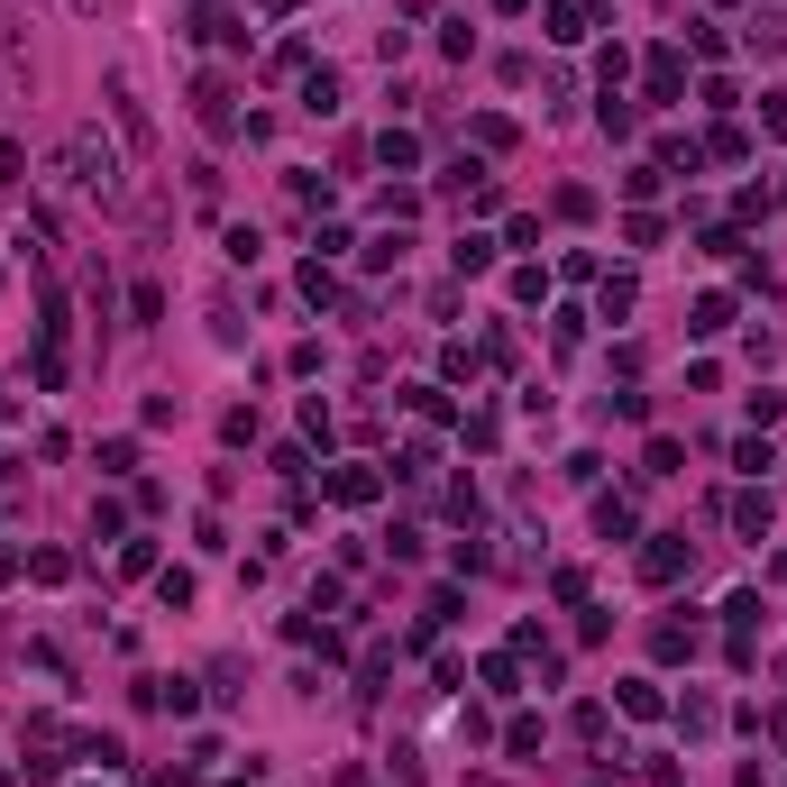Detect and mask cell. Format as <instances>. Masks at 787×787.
<instances>
[{
    "label": "cell",
    "instance_id": "cell-8",
    "mask_svg": "<svg viewBox=\"0 0 787 787\" xmlns=\"http://www.w3.org/2000/svg\"><path fill=\"white\" fill-rule=\"evenodd\" d=\"M687 329H696V339H724V329H732V293H696Z\"/></svg>",
    "mask_w": 787,
    "mask_h": 787
},
{
    "label": "cell",
    "instance_id": "cell-24",
    "mask_svg": "<svg viewBox=\"0 0 787 787\" xmlns=\"http://www.w3.org/2000/svg\"><path fill=\"white\" fill-rule=\"evenodd\" d=\"M504 751H513V760H531V751H541V724H531V715H513V724H504Z\"/></svg>",
    "mask_w": 787,
    "mask_h": 787
},
{
    "label": "cell",
    "instance_id": "cell-15",
    "mask_svg": "<svg viewBox=\"0 0 787 787\" xmlns=\"http://www.w3.org/2000/svg\"><path fill=\"white\" fill-rule=\"evenodd\" d=\"M375 157H385L394 174H413V165H421V138H413V129H385V138H375Z\"/></svg>",
    "mask_w": 787,
    "mask_h": 787
},
{
    "label": "cell",
    "instance_id": "cell-6",
    "mask_svg": "<svg viewBox=\"0 0 787 787\" xmlns=\"http://www.w3.org/2000/svg\"><path fill=\"white\" fill-rule=\"evenodd\" d=\"M732 531H742V541H769V486H742V495H732Z\"/></svg>",
    "mask_w": 787,
    "mask_h": 787
},
{
    "label": "cell",
    "instance_id": "cell-27",
    "mask_svg": "<svg viewBox=\"0 0 787 787\" xmlns=\"http://www.w3.org/2000/svg\"><path fill=\"white\" fill-rule=\"evenodd\" d=\"M595 73H604V92H623V73H632V46H604V56H595Z\"/></svg>",
    "mask_w": 787,
    "mask_h": 787
},
{
    "label": "cell",
    "instance_id": "cell-5",
    "mask_svg": "<svg viewBox=\"0 0 787 787\" xmlns=\"http://www.w3.org/2000/svg\"><path fill=\"white\" fill-rule=\"evenodd\" d=\"M375 495H385V476H375V467H329V504L358 513V504H375Z\"/></svg>",
    "mask_w": 787,
    "mask_h": 787
},
{
    "label": "cell",
    "instance_id": "cell-28",
    "mask_svg": "<svg viewBox=\"0 0 787 787\" xmlns=\"http://www.w3.org/2000/svg\"><path fill=\"white\" fill-rule=\"evenodd\" d=\"M157 595L174 604V614H184V604H193V568H165V577H157Z\"/></svg>",
    "mask_w": 787,
    "mask_h": 787
},
{
    "label": "cell",
    "instance_id": "cell-35",
    "mask_svg": "<svg viewBox=\"0 0 787 787\" xmlns=\"http://www.w3.org/2000/svg\"><path fill=\"white\" fill-rule=\"evenodd\" d=\"M73 10H101V0H73Z\"/></svg>",
    "mask_w": 787,
    "mask_h": 787
},
{
    "label": "cell",
    "instance_id": "cell-17",
    "mask_svg": "<svg viewBox=\"0 0 787 787\" xmlns=\"http://www.w3.org/2000/svg\"><path fill=\"white\" fill-rule=\"evenodd\" d=\"M486 696H522V659H513V650L486 659Z\"/></svg>",
    "mask_w": 787,
    "mask_h": 787
},
{
    "label": "cell",
    "instance_id": "cell-32",
    "mask_svg": "<svg viewBox=\"0 0 787 787\" xmlns=\"http://www.w3.org/2000/svg\"><path fill=\"white\" fill-rule=\"evenodd\" d=\"M769 742H778V751H787V705H769Z\"/></svg>",
    "mask_w": 787,
    "mask_h": 787
},
{
    "label": "cell",
    "instance_id": "cell-9",
    "mask_svg": "<svg viewBox=\"0 0 787 787\" xmlns=\"http://www.w3.org/2000/svg\"><path fill=\"white\" fill-rule=\"evenodd\" d=\"M549 46H577L587 37V0H549V28H541Z\"/></svg>",
    "mask_w": 787,
    "mask_h": 787
},
{
    "label": "cell",
    "instance_id": "cell-12",
    "mask_svg": "<svg viewBox=\"0 0 787 787\" xmlns=\"http://www.w3.org/2000/svg\"><path fill=\"white\" fill-rule=\"evenodd\" d=\"M595 541H632V495H595Z\"/></svg>",
    "mask_w": 787,
    "mask_h": 787
},
{
    "label": "cell",
    "instance_id": "cell-4",
    "mask_svg": "<svg viewBox=\"0 0 787 787\" xmlns=\"http://www.w3.org/2000/svg\"><path fill=\"white\" fill-rule=\"evenodd\" d=\"M193 119H201L211 138H230V129H239V111H230V83H220V73H201V83H193Z\"/></svg>",
    "mask_w": 787,
    "mask_h": 787
},
{
    "label": "cell",
    "instance_id": "cell-14",
    "mask_svg": "<svg viewBox=\"0 0 787 787\" xmlns=\"http://www.w3.org/2000/svg\"><path fill=\"white\" fill-rule=\"evenodd\" d=\"M449 266H459V285H467V275H486V266H495V239L459 230V247H449Z\"/></svg>",
    "mask_w": 787,
    "mask_h": 787
},
{
    "label": "cell",
    "instance_id": "cell-7",
    "mask_svg": "<svg viewBox=\"0 0 787 787\" xmlns=\"http://www.w3.org/2000/svg\"><path fill=\"white\" fill-rule=\"evenodd\" d=\"M678 92H687V56L659 46V56H650V101H678Z\"/></svg>",
    "mask_w": 787,
    "mask_h": 787
},
{
    "label": "cell",
    "instance_id": "cell-2",
    "mask_svg": "<svg viewBox=\"0 0 787 787\" xmlns=\"http://www.w3.org/2000/svg\"><path fill=\"white\" fill-rule=\"evenodd\" d=\"M696 568V549H687V531H659V541L641 549V577H650V587H678V577H687Z\"/></svg>",
    "mask_w": 787,
    "mask_h": 787
},
{
    "label": "cell",
    "instance_id": "cell-22",
    "mask_svg": "<svg viewBox=\"0 0 787 787\" xmlns=\"http://www.w3.org/2000/svg\"><path fill=\"white\" fill-rule=\"evenodd\" d=\"M705 157H724V165H742V157H751V138H742V129H732V119H724V129L705 138Z\"/></svg>",
    "mask_w": 787,
    "mask_h": 787
},
{
    "label": "cell",
    "instance_id": "cell-29",
    "mask_svg": "<svg viewBox=\"0 0 787 787\" xmlns=\"http://www.w3.org/2000/svg\"><path fill=\"white\" fill-rule=\"evenodd\" d=\"M403 247H413V239H403V230H385V239H367V266H403Z\"/></svg>",
    "mask_w": 787,
    "mask_h": 787
},
{
    "label": "cell",
    "instance_id": "cell-3",
    "mask_svg": "<svg viewBox=\"0 0 787 787\" xmlns=\"http://www.w3.org/2000/svg\"><path fill=\"white\" fill-rule=\"evenodd\" d=\"M101 101H111V119H119V138H129V147H147V111H138V83H129V73H101Z\"/></svg>",
    "mask_w": 787,
    "mask_h": 787
},
{
    "label": "cell",
    "instance_id": "cell-1",
    "mask_svg": "<svg viewBox=\"0 0 787 787\" xmlns=\"http://www.w3.org/2000/svg\"><path fill=\"white\" fill-rule=\"evenodd\" d=\"M65 165H73V193H92V201H129V174H119V147L101 138V129H73V138H65Z\"/></svg>",
    "mask_w": 787,
    "mask_h": 787
},
{
    "label": "cell",
    "instance_id": "cell-21",
    "mask_svg": "<svg viewBox=\"0 0 787 787\" xmlns=\"http://www.w3.org/2000/svg\"><path fill=\"white\" fill-rule=\"evenodd\" d=\"M678 467H687V449H678V440H650V449H641V476H678Z\"/></svg>",
    "mask_w": 787,
    "mask_h": 787
},
{
    "label": "cell",
    "instance_id": "cell-10",
    "mask_svg": "<svg viewBox=\"0 0 787 787\" xmlns=\"http://www.w3.org/2000/svg\"><path fill=\"white\" fill-rule=\"evenodd\" d=\"M302 111H312V119H329V111H339V73H329V65H312V73H302Z\"/></svg>",
    "mask_w": 787,
    "mask_h": 787
},
{
    "label": "cell",
    "instance_id": "cell-30",
    "mask_svg": "<svg viewBox=\"0 0 787 787\" xmlns=\"http://www.w3.org/2000/svg\"><path fill=\"white\" fill-rule=\"evenodd\" d=\"M760 129H778V138H787V92H760Z\"/></svg>",
    "mask_w": 787,
    "mask_h": 787
},
{
    "label": "cell",
    "instance_id": "cell-31",
    "mask_svg": "<svg viewBox=\"0 0 787 787\" xmlns=\"http://www.w3.org/2000/svg\"><path fill=\"white\" fill-rule=\"evenodd\" d=\"M28 174V157H19V138H0V184H19Z\"/></svg>",
    "mask_w": 787,
    "mask_h": 787
},
{
    "label": "cell",
    "instance_id": "cell-34",
    "mask_svg": "<svg viewBox=\"0 0 787 787\" xmlns=\"http://www.w3.org/2000/svg\"><path fill=\"white\" fill-rule=\"evenodd\" d=\"M495 10H531V0H495Z\"/></svg>",
    "mask_w": 787,
    "mask_h": 787
},
{
    "label": "cell",
    "instance_id": "cell-20",
    "mask_svg": "<svg viewBox=\"0 0 787 787\" xmlns=\"http://www.w3.org/2000/svg\"><path fill=\"white\" fill-rule=\"evenodd\" d=\"M28 577H37V587H65L73 558H65V549H28Z\"/></svg>",
    "mask_w": 787,
    "mask_h": 787
},
{
    "label": "cell",
    "instance_id": "cell-26",
    "mask_svg": "<svg viewBox=\"0 0 787 787\" xmlns=\"http://www.w3.org/2000/svg\"><path fill=\"white\" fill-rule=\"evenodd\" d=\"M138 467V440H101V476H129Z\"/></svg>",
    "mask_w": 787,
    "mask_h": 787
},
{
    "label": "cell",
    "instance_id": "cell-25",
    "mask_svg": "<svg viewBox=\"0 0 787 787\" xmlns=\"http://www.w3.org/2000/svg\"><path fill=\"white\" fill-rule=\"evenodd\" d=\"M504 293H513V302H549V275H541V266H513V285H504Z\"/></svg>",
    "mask_w": 787,
    "mask_h": 787
},
{
    "label": "cell",
    "instance_id": "cell-18",
    "mask_svg": "<svg viewBox=\"0 0 787 787\" xmlns=\"http://www.w3.org/2000/svg\"><path fill=\"white\" fill-rule=\"evenodd\" d=\"M595 119H604V138H632V129H641V111H632L623 92H604V111H595Z\"/></svg>",
    "mask_w": 787,
    "mask_h": 787
},
{
    "label": "cell",
    "instance_id": "cell-23",
    "mask_svg": "<svg viewBox=\"0 0 787 787\" xmlns=\"http://www.w3.org/2000/svg\"><path fill=\"white\" fill-rule=\"evenodd\" d=\"M760 614H769V604H760V595H751V587H742V595H724V623H732V632H751V623H760Z\"/></svg>",
    "mask_w": 787,
    "mask_h": 787
},
{
    "label": "cell",
    "instance_id": "cell-19",
    "mask_svg": "<svg viewBox=\"0 0 787 787\" xmlns=\"http://www.w3.org/2000/svg\"><path fill=\"white\" fill-rule=\"evenodd\" d=\"M476 147H486V157H504V147H513V119H504V111H486V119H476V129H467Z\"/></svg>",
    "mask_w": 787,
    "mask_h": 787
},
{
    "label": "cell",
    "instance_id": "cell-11",
    "mask_svg": "<svg viewBox=\"0 0 787 787\" xmlns=\"http://www.w3.org/2000/svg\"><path fill=\"white\" fill-rule=\"evenodd\" d=\"M632 302H641V285H632V275H604L595 285V321H623Z\"/></svg>",
    "mask_w": 787,
    "mask_h": 787
},
{
    "label": "cell",
    "instance_id": "cell-16",
    "mask_svg": "<svg viewBox=\"0 0 787 787\" xmlns=\"http://www.w3.org/2000/svg\"><path fill=\"white\" fill-rule=\"evenodd\" d=\"M650 650H659V659H696V623H659Z\"/></svg>",
    "mask_w": 787,
    "mask_h": 787
},
{
    "label": "cell",
    "instance_id": "cell-13",
    "mask_svg": "<svg viewBox=\"0 0 787 787\" xmlns=\"http://www.w3.org/2000/svg\"><path fill=\"white\" fill-rule=\"evenodd\" d=\"M614 705H623L632 724H650V715H659V678H623V687H614Z\"/></svg>",
    "mask_w": 787,
    "mask_h": 787
},
{
    "label": "cell",
    "instance_id": "cell-33",
    "mask_svg": "<svg viewBox=\"0 0 787 787\" xmlns=\"http://www.w3.org/2000/svg\"><path fill=\"white\" fill-rule=\"evenodd\" d=\"M257 10H266V19H285V10H302V0H257Z\"/></svg>",
    "mask_w": 787,
    "mask_h": 787
}]
</instances>
